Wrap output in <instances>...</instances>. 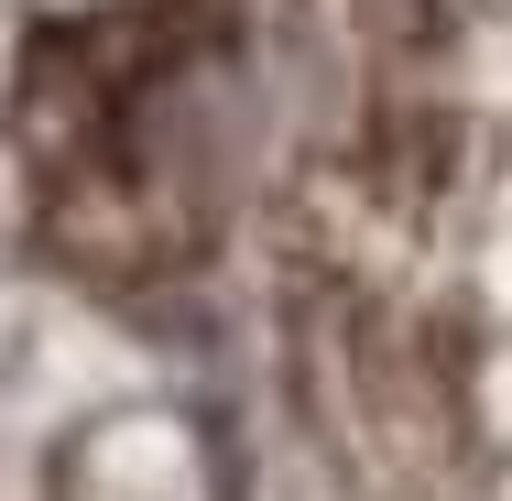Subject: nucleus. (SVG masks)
<instances>
[{
    "label": "nucleus",
    "instance_id": "f257e3e1",
    "mask_svg": "<svg viewBox=\"0 0 512 501\" xmlns=\"http://www.w3.org/2000/svg\"><path fill=\"white\" fill-rule=\"evenodd\" d=\"M262 0H99L22 33L11 175L33 240L109 295L197 273L240 197Z\"/></svg>",
    "mask_w": 512,
    "mask_h": 501
}]
</instances>
